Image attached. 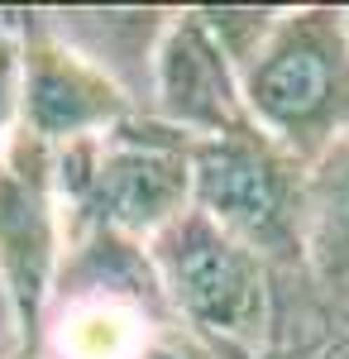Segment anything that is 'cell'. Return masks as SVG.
<instances>
[{
    "label": "cell",
    "instance_id": "cell-14",
    "mask_svg": "<svg viewBox=\"0 0 349 359\" xmlns=\"http://www.w3.org/2000/svg\"><path fill=\"white\" fill-rule=\"evenodd\" d=\"M345 20H349V10H345Z\"/></svg>",
    "mask_w": 349,
    "mask_h": 359
},
{
    "label": "cell",
    "instance_id": "cell-13",
    "mask_svg": "<svg viewBox=\"0 0 349 359\" xmlns=\"http://www.w3.org/2000/svg\"><path fill=\"white\" fill-rule=\"evenodd\" d=\"M0 359H15V331H10V311L0 302Z\"/></svg>",
    "mask_w": 349,
    "mask_h": 359
},
{
    "label": "cell",
    "instance_id": "cell-9",
    "mask_svg": "<svg viewBox=\"0 0 349 359\" xmlns=\"http://www.w3.org/2000/svg\"><path fill=\"white\" fill-rule=\"evenodd\" d=\"M172 10H43V25L149 115V82Z\"/></svg>",
    "mask_w": 349,
    "mask_h": 359
},
{
    "label": "cell",
    "instance_id": "cell-7",
    "mask_svg": "<svg viewBox=\"0 0 349 359\" xmlns=\"http://www.w3.org/2000/svg\"><path fill=\"white\" fill-rule=\"evenodd\" d=\"M5 20L20 39V135L25 139L62 154L72 144L101 139L125 120L144 115L110 77H101L43 25V10H5Z\"/></svg>",
    "mask_w": 349,
    "mask_h": 359
},
{
    "label": "cell",
    "instance_id": "cell-4",
    "mask_svg": "<svg viewBox=\"0 0 349 359\" xmlns=\"http://www.w3.org/2000/svg\"><path fill=\"white\" fill-rule=\"evenodd\" d=\"M149 269L163 287V302L177 326L211 355L254 359L268 350L278 321L273 269L230 240L201 211H187L149 240Z\"/></svg>",
    "mask_w": 349,
    "mask_h": 359
},
{
    "label": "cell",
    "instance_id": "cell-2",
    "mask_svg": "<svg viewBox=\"0 0 349 359\" xmlns=\"http://www.w3.org/2000/svg\"><path fill=\"white\" fill-rule=\"evenodd\" d=\"M249 125L301 168L349 139V20L335 5H292L240 72Z\"/></svg>",
    "mask_w": 349,
    "mask_h": 359
},
{
    "label": "cell",
    "instance_id": "cell-10",
    "mask_svg": "<svg viewBox=\"0 0 349 359\" xmlns=\"http://www.w3.org/2000/svg\"><path fill=\"white\" fill-rule=\"evenodd\" d=\"M306 264L335 287H349V139L311 168V245Z\"/></svg>",
    "mask_w": 349,
    "mask_h": 359
},
{
    "label": "cell",
    "instance_id": "cell-6",
    "mask_svg": "<svg viewBox=\"0 0 349 359\" xmlns=\"http://www.w3.org/2000/svg\"><path fill=\"white\" fill-rule=\"evenodd\" d=\"M67 245L72 235L57 196V154L20 135L0 163V302L10 311L15 359H29L39 345Z\"/></svg>",
    "mask_w": 349,
    "mask_h": 359
},
{
    "label": "cell",
    "instance_id": "cell-11",
    "mask_svg": "<svg viewBox=\"0 0 349 359\" xmlns=\"http://www.w3.org/2000/svg\"><path fill=\"white\" fill-rule=\"evenodd\" d=\"M282 10L273 5H201V20L211 25V34L220 39V48L230 53L235 67H249V57L264 48V39L273 34Z\"/></svg>",
    "mask_w": 349,
    "mask_h": 359
},
{
    "label": "cell",
    "instance_id": "cell-3",
    "mask_svg": "<svg viewBox=\"0 0 349 359\" xmlns=\"http://www.w3.org/2000/svg\"><path fill=\"white\" fill-rule=\"evenodd\" d=\"M177 335L149 254L125 240L81 235L53 287L43 331L29 359H158Z\"/></svg>",
    "mask_w": 349,
    "mask_h": 359
},
{
    "label": "cell",
    "instance_id": "cell-1",
    "mask_svg": "<svg viewBox=\"0 0 349 359\" xmlns=\"http://www.w3.org/2000/svg\"><path fill=\"white\" fill-rule=\"evenodd\" d=\"M57 196L72 240L106 235L149 249L191 211V139L153 115H135L57 154Z\"/></svg>",
    "mask_w": 349,
    "mask_h": 359
},
{
    "label": "cell",
    "instance_id": "cell-8",
    "mask_svg": "<svg viewBox=\"0 0 349 359\" xmlns=\"http://www.w3.org/2000/svg\"><path fill=\"white\" fill-rule=\"evenodd\" d=\"M149 115L167 130L187 135L191 144L254 130L240 67L220 48L201 10H172V20L163 29L153 82H149Z\"/></svg>",
    "mask_w": 349,
    "mask_h": 359
},
{
    "label": "cell",
    "instance_id": "cell-12",
    "mask_svg": "<svg viewBox=\"0 0 349 359\" xmlns=\"http://www.w3.org/2000/svg\"><path fill=\"white\" fill-rule=\"evenodd\" d=\"M20 139V39L0 10V163Z\"/></svg>",
    "mask_w": 349,
    "mask_h": 359
},
{
    "label": "cell",
    "instance_id": "cell-5",
    "mask_svg": "<svg viewBox=\"0 0 349 359\" xmlns=\"http://www.w3.org/2000/svg\"><path fill=\"white\" fill-rule=\"evenodd\" d=\"M191 211L254 249L273 273L301 269L311 245V168L259 130L191 144Z\"/></svg>",
    "mask_w": 349,
    "mask_h": 359
}]
</instances>
